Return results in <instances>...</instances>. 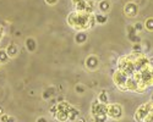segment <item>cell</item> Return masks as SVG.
<instances>
[{
  "label": "cell",
  "instance_id": "6da1fadb",
  "mask_svg": "<svg viewBox=\"0 0 153 122\" xmlns=\"http://www.w3.org/2000/svg\"><path fill=\"white\" fill-rule=\"evenodd\" d=\"M68 23L75 29L83 32L96 24V18L93 14L83 11H72L68 17Z\"/></svg>",
  "mask_w": 153,
  "mask_h": 122
},
{
  "label": "cell",
  "instance_id": "7a4b0ae2",
  "mask_svg": "<svg viewBox=\"0 0 153 122\" xmlns=\"http://www.w3.org/2000/svg\"><path fill=\"white\" fill-rule=\"evenodd\" d=\"M72 3L76 7V11H83L88 14H93V0H72Z\"/></svg>",
  "mask_w": 153,
  "mask_h": 122
},
{
  "label": "cell",
  "instance_id": "3957f363",
  "mask_svg": "<svg viewBox=\"0 0 153 122\" xmlns=\"http://www.w3.org/2000/svg\"><path fill=\"white\" fill-rule=\"evenodd\" d=\"M151 110H153V103H152V101H148V103H146V104H143V105L140 106V107L137 109L136 114H135V120H136V122H142V121L147 117V115L151 112Z\"/></svg>",
  "mask_w": 153,
  "mask_h": 122
},
{
  "label": "cell",
  "instance_id": "277c9868",
  "mask_svg": "<svg viewBox=\"0 0 153 122\" xmlns=\"http://www.w3.org/2000/svg\"><path fill=\"white\" fill-rule=\"evenodd\" d=\"M108 116L114 118V120H119L123 116V107L119 104H108Z\"/></svg>",
  "mask_w": 153,
  "mask_h": 122
},
{
  "label": "cell",
  "instance_id": "5b68a950",
  "mask_svg": "<svg viewBox=\"0 0 153 122\" xmlns=\"http://www.w3.org/2000/svg\"><path fill=\"white\" fill-rule=\"evenodd\" d=\"M124 14L127 17H136L138 15V5L134 1L126 3L124 6Z\"/></svg>",
  "mask_w": 153,
  "mask_h": 122
},
{
  "label": "cell",
  "instance_id": "8992f818",
  "mask_svg": "<svg viewBox=\"0 0 153 122\" xmlns=\"http://www.w3.org/2000/svg\"><path fill=\"white\" fill-rule=\"evenodd\" d=\"M127 37H129V39L135 44V43H140L141 42V38L137 35V31L135 29V27L132 24L130 26H127Z\"/></svg>",
  "mask_w": 153,
  "mask_h": 122
},
{
  "label": "cell",
  "instance_id": "52a82bcc",
  "mask_svg": "<svg viewBox=\"0 0 153 122\" xmlns=\"http://www.w3.org/2000/svg\"><path fill=\"white\" fill-rule=\"evenodd\" d=\"M86 67L88 68V70H91V71H93V70H96L97 67H98V65H99V61H98V57L97 56H94V55H91V56H88L87 59H86Z\"/></svg>",
  "mask_w": 153,
  "mask_h": 122
},
{
  "label": "cell",
  "instance_id": "ba28073f",
  "mask_svg": "<svg viewBox=\"0 0 153 122\" xmlns=\"http://www.w3.org/2000/svg\"><path fill=\"white\" fill-rule=\"evenodd\" d=\"M98 7L103 14H107V12L110 10V3L108 1V0H102V1H99Z\"/></svg>",
  "mask_w": 153,
  "mask_h": 122
},
{
  "label": "cell",
  "instance_id": "9c48e42d",
  "mask_svg": "<svg viewBox=\"0 0 153 122\" xmlns=\"http://www.w3.org/2000/svg\"><path fill=\"white\" fill-rule=\"evenodd\" d=\"M79 115H80V112H79L77 109H74L72 106L69 109V121L75 122L76 120L79 118Z\"/></svg>",
  "mask_w": 153,
  "mask_h": 122
},
{
  "label": "cell",
  "instance_id": "30bf717a",
  "mask_svg": "<svg viewBox=\"0 0 153 122\" xmlns=\"http://www.w3.org/2000/svg\"><path fill=\"white\" fill-rule=\"evenodd\" d=\"M26 48L28 49V51L33 53V51L36 50V48H37L36 39H33V38H27V39H26Z\"/></svg>",
  "mask_w": 153,
  "mask_h": 122
},
{
  "label": "cell",
  "instance_id": "8fae6325",
  "mask_svg": "<svg viewBox=\"0 0 153 122\" xmlns=\"http://www.w3.org/2000/svg\"><path fill=\"white\" fill-rule=\"evenodd\" d=\"M94 18H96V23L98 24H104L108 21V16L105 14H94Z\"/></svg>",
  "mask_w": 153,
  "mask_h": 122
},
{
  "label": "cell",
  "instance_id": "7c38bea8",
  "mask_svg": "<svg viewBox=\"0 0 153 122\" xmlns=\"http://www.w3.org/2000/svg\"><path fill=\"white\" fill-rule=\"evenodd\" d=\"M87 40V34L85 32H80L75 35V42L77 43V44H82Z\"/></svg>",
  "mask_w": 153,
  "mask_h": 122
},
{
  "label": "cell",
  "instance_id": "4fadbf2b",
  "mask_svg": "<svg viewBox=\"0 0 153 122\" xmlns=\"http://www.w3.org/2000/svg\"><path fill=\"white\" fill-rule=\"evenodd\" d=\"M6 53H7V55H9V56H11V57L16 56V55H17V53H19L17 46H16L15 44H10V45L7 46V49H6Z\"/></svg>",
  "mask_w": 153,
  "mask_h": 122
},
{
  "label": "cell",
  "instance_id": "5bb4252c",
  "mask_svg": "<svg viewBox=\"0 0 153 122\" xmlns=\"http://www.w3.org/2000/svg\"><path fill=\"white\" fill-rule=\"evenodd\" d=\"M99 103H102V104H108V94H107V92L105 90H102L100 93H99V95H98V99H97Z\"/></svg>",
  "mask_w": 153,
  "mask_h": 122
},
{
  "label": "cell",
  "instance_id": "9a60e30c",
  "mask_svg": "<svg viewBox=\"0 0 153 122\" xmlns=\"http://www.w3.org/2000/svg\"><path fill=\"white\" fill-rule=\"evenodd\" d=\"M143 26H145V28H146L148 32H153V17H148V18L145 21Z\"/></svg>",
  "mask_w": 153,
  "mask_h": 122
},
{
  "label": "cell",
  "instance_id": "2e32d148",
  "mask_svg": "<svg viewBox=\"0 0 153 122\" xmlns=\"http://www.w3.org/2000/svg\"><path fill=\"white\" fill-rule=\"evenodd\" d=\"M132 53H136V54L142 53V45L140 43H135L134 46H132Z\"/></svg>",
  "mask_w": 153,
  "mask_h": 122
},
{
  "label": "cell",
  "instance_id": "e0dca14e",
  "mask_svg": "<svg viewBox=\"0 0 153 122\" xmlns=\"http://www.w3.org/2000/svg\"><path fill=\"white\" fill-rule=\"evenodd\" d=\"M94 117V122H105L107 121V115H96Z\"/></svg>",
  "mask_w": 153,
  "mask_h": 122
},
{
  "label": "cell",
  "instance_id": "ac0fdd59",
  "mask_svg": "<svg viewBox=\"0 0 153 122\" xmlns=\"http://www.w3.org/2000/svg\"><path fill=\"white\" fill-rule=\"evenodd\" d=\"M7 53L5 50H0V62H5L7 60Z\"/></svg>",
  "mask_w": 153,
  "mask_h": 122
},
{
  "label": "cell",
  "instance_id": "d6986e66",
  "mask_svg": "<svg viewBox=\"0 0 153 122\" xmlns=\"http://www.w3.org/2000/svg\"><path fill=\"white\" fill-rule=\"evenodd\" d=\"M134 27H135V29H136L137 32H141V31H143V28H145L143 23H141V22H136V23L134 24Z\"/></svg>",
  "mask_w": 153,
  "mask_h": 122
},
{
  "label": "cell",
  "instance_id": "ffe728a7",
  "mask_svg": "<svg viewBox=\"0 0 153 122\" xmlns=\"http://www.w3.org/2000/svg\"><path fill=\"white\" fill-rule=\"evenodd\" d=\"M75 89H76V92H77L79 94L85 93V87H83L82 84H77V85H76V87H75Z\"/></svg>",
  "mask_w": 153,
  "mask_h": 122
},
{
  "label": "cell",
  "instance_id": "44dd1931",
  "mask_svg": "<svg viewBox=\"0 0 153 122\" xmlns=\"http://www.w3.org/2000/svg\"><path fill=\"white\" fill-rule=\"evenodd\" d=\"M52 95H53V93H50V90H47V92L43 93V98H44V99H48V98L52 96Z\"/></svg>",
  "mask_w": 153,
  "mask_h": 122
},
{
  "label": "cell",
  "instance_id": "7402d4cb",
  "mask_svg": "<svg viewBox=\"0 0 153 122\" xmlns=\"http://www.w3.org/2000/svg\"><path fill=\"white\" fill-rule=\"evenodd\" d=\"M0 118H1V122H7L9 118H10V116H7L6 114H4V115H1V117H0Z\"/></svg>",
  "mask_w": 153,
  "mask_h": 122
},
{
  "label": "cell",
  "instance_id": "603a6c76",
  "mask_svg": "<svg viewBox=\"0 0 153 122\" xmlns=\"http://www.w3.org/2000/svg\"><path fill=\"white\" fill-rule=\"evenodd\" d=\"M45 3H47L48 5H55V4L58 3V0H45Z\"/></svg>",
  "mask_w": 153,
  "mask_h": 122
},
{
  "label": "cell",
  "instance_id": "cb8c5ba5",
  "mask_svg": "<svg viewBox=\"0 0 153 122\" xmlns=\"http://www.w3.org/2000/svg\"><path fill=\"white\" fill-rule=\"evenodd\" d=\"M36 122H48L47 121V118L45 117H39V118H37V121Z\"/></svg>",
  "mask_w": 153,
  "mask_h": 122
},
{
  "label": "cell",
  "instance_id": "d4e9b609",
  "mask_svg": "<svg viewBox=\"0 0 153 122\" xmlns=\"http://www.w3.org/2000/svg\"><path fill=\"white\" fill-rule=\"evenodd\" d=\"M75 122H86V121H85V118H81V117H79L77 120L75 121Z\"/></svg>",
  "mask_w": 153,
  "mask_h": 122
},
{
  "label": "cell",
  "instance_id": "484cf974",
  "mask_svg": "<svg viewBox=\"0 0 153 122\" xmlns=\"http://www.w3.org/2000/svg\"><path fill=\"white\" fill-rule=\"evenodd\" d=\"M7 122H15V118H14V117H10Z\"/></svg>",
  "mask_w": 153,
  "mask_h": 122
},
{
  "label": "cell",
  "instance_id": "4316f807",
  "mask_svg": "<svg viewBox=\"0 0 153 122\" xmlns=\"http://www.w3.org/2000/svg\"><path fill=\"white\" fill-rule=\"evenodd\" d=\"M0 115H4V111H3V109L0 107Z\"/></svg>",
  "mask_w": 153,
  "mask_h": 122
},
{
  "label": "cell",
  "instance_id": "83f0119b",
  "mask_svg": "<svg viewBox=\"0 0 153 122\" xmlns=\"http://www.w3.org/2000/svg\"><path fill=\"white\" fill-rule=\"evenodd\" d=\"M151 101L153 103V94H152V96H151Z\"/></svg>",
  "mask_w": 153,
  "mask_h": 122
},
{
  "label": "cell",
  "instance_id": "f1b7e54d",
  "mask_svg": "<svg viewBox=\"0 0 153 122\" xmlns=\"http://www.w3.org/2000/svg\"><path fill=\"white\" fill-rule=\"evenodd\" d=\"M0 38H1V29H0Z\"/></svg>",
  "mask_w": 153,
  "mask_h": 122
},
{
  "label": "cell",
  "instance_id": "f546056e",
  "mask_svg": "<svg viewBox=\"0 0 153 122\" xmlns=\"http://www.w3.org/2000/svg\"><path fill=\"white\" fill-rule=\"evenodd\" d=\"M98 1H102V0H98Z\"/></svg>",
  "mask_w": 153,
  "mask_h": 122
}]
</instances>
